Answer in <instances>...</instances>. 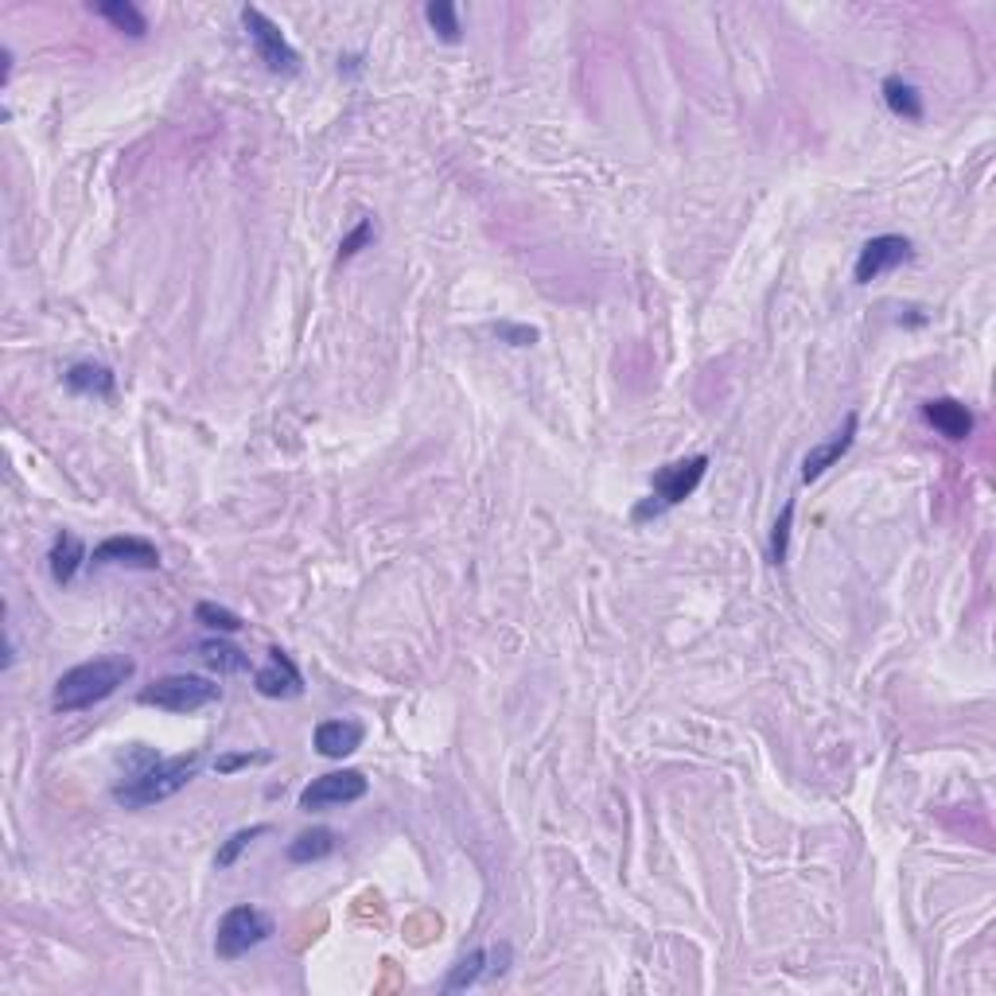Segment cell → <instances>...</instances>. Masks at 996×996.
<instances>
[{"label": "cell", "mask_w": 996, "mask_h": 996, "mask_svg": "<svg viewBox=\"0 0 996 996\" xmlns=\"http://www.w3.org/2000/svg\"><path fill=\"white\" fill-rule=\"evenodd\" d=\"M265 833H268V826H250V829H238V833H231V837H226L223 849L215 852V868H234V865H238L242 852H246L250 844L257 841V837H265Z\"/></svg>", "instance_id": "cell-22"}, {"label": "cell", "mask_w": 996, "mask_h": 996, "mask_svg": "<svg viewBox=\"0 0 996 996\" xmlns=\"http://www.w3.org/2000/svg\"><path fill=\"white\" fill-rule=\"evenodd\" d=\"M374 238H378V226H374V218H362V223L354 226V231L346 234L343 242H339V261H351L354 253H359V250H367Z\"/></svg>", "instance_id": "cell-24"}, {"label": "cell", "mask_w": 996, "mask_h": 996, "mask_svg": "<svg viewBox=\"0 0 996 996\" xmlns=\"http://www.w3.org/2000/svg\"><path fill=\"white\" fill-rule=\"evenodd\" d=\"M265 759H268L265 751H261V755H223V759H218V763H215V771H218V774H231V771H238V766L265 763Z\"/></svg>", "instance_id": "cell-27"}, {"label": "cell", "mask_w": 996, "mask_h": 996, "mask_svg": "<svg viewBox=\"0 0 996 996\" xmlns=\"http://www.w3.org/2000/svg\"><path fill=\"white\" fill-rule=\"evenodd\" d=\"M195 658L207 670H215V674H246L250 670V654H242L238 646L223 643V638H203L195 646Z\"/></svg>", "instance_id": "cell-17"}, {"label": "cell", "mask_w": 996, "mask_h": 996, "mask_svg": "<svg viewBox=\"0 0 996 996\" xmlns=\"http://www.w3.org/2000/svg\"><path fill=\"white\" fill-rule=\"evenodd\" d=\"M709 471V456H690V460H674L651 479V495L635 506V521L658 518V514L674 510L677 502H685L701 487Z\"/></svg>", "instance_id": "cell-3"}, {"label": "cell", "mask_w": 996, "mask_h": 996, "mask_svg": "<svg viewBox=\"0 0 996 996\" xmlns=\"http://www.w3.org/2000/svg\"><path fill=\"white\" fill-rule=\"evenodd\" d=\"M47 560H51L55 584H70L78 576V568H82V560H86L82 537L70 534V529H62V534L55 537V545H51V553H47Z\"/></svg>", "instance_id": "cell-16"}, {"label": "cell", "mask_w": 996, "mask_h": 996, "mask_svg": "<svg viewBox=\"0 0 996 996\" xmlns=\"http://www.w3.org/2000/svg\"><path fill=\"white\" fill-rule=\"evenodd\" d=\"M242 28H246L253 51H257V59L265 62L273 75H296L300 70V55L296 47L284 39V31L276 28L273 20H268L261 8H242Z\"/></svg>", "instance_id": "cell-6"}, {"label": "cell", "mask_w": 996, "mask_h": 996, "mask_svg": "<svg viewBox=\"0 0 996 996\" xmlns=\"http://www.w3.org/2000/svg\"><path fill=\"white\" fill-rule=\"evenodd\" d=\"M94 12L106 16L117 31H125V36H133V39H140L148 31L145 12H140L137 4H129V0H101V4H94Z\"/></svg>", "instance_id": "cell-19"}, {"label": "cell", "mask_w": 996, "mask_h": 996, "mask_svg": "<svg viewBox=\"0 0 996 996\" xmlns=\"http://www.w3.org/2000/svg\"><path fill=\"white\" fill-rule=\"evenodd\" d=\"M883 101H888V109L896 117H907V121H919V117H922L919 90H915V86L907 82V78H899V75L883 78Z\"/></svg>", "instance_id": "cell-18"}, {"label": "cell", "mask_w": 996, "mask_h": 996, "mask_svg": "<svg viewBox=\"0 0 996 996\" xmlns=\"http://www.w3.org/2000/svg\"><path fill=\"white\" fill-rule=\"evenodd\" d=\"M62 382H67L70 393H82V398H101L109 401L117 390V378L109 367H101V362H75V367L62 374Z\"/></svg>", "instance_id": "cell-13"}, {"label": "cell", "mask_w": 996, "mask_h": 996, "mask_svg": "<svg viewBox=\"0 0 996 996\" xmlns=\"http://www.w3.org/2000/svg\"><path fill=\"white\" fill-rule=\"evenodd\" d=\"M424 20L432 23V31H437L445 43H460L463 28H460V12H456L452 0H432V4L424 8Z\"/></svg>", "instance_id": "cell-21"}, {"label": "cell", "mask_w": 996, "mask_h": 996, "mask_svg": "<svg viewBox=\"0 0 996 996\" xmlns=\"http://www.w3.org/2000/svg\"><path fill=\"white\" fill-rule=\"evenodd\" d=\"M790 521H794V502L782 506L779 521H774V534H771V560L782 565L787 560V537H790Z\"/></svg>", "instance_id": "cell-25"}, {"label": "cell", "mask_w": 996, "mask_h": 996, "mask_svg": "<svg viewBox=\"0 0 996 996\" xmlns=\"http://www.w3.org/2000/svg\"><path fill=\"white\" fill-rule=\"evenodd\" d=\"M273 930H276L273 915H265L261 907H253V904H238V907H231L223 919H218L215 954L223 961H238V958H246L250 950H257L261 943H268Z\"/></svg>", "instance_id": "cell-4"}, {"label": "cell", "mask_w": 996, "mask_h": 996, "mask_svg": "<svg viewBox=\"0 0 996 996\" xmlns=\"http://www.w3.org/2000/svg\"><path fill=\"white\" fill-rule=\"evenodd\" d=\"M362 724L359 721H323L315 729V751L328 759H346L351 751L362 748Z\"/></svg>", "instance_id": "cell-14"}, {"label": "cell", "mask_w": 996, "mask_h": 996, "mask_svg": "<svg viewBox=\"0 0 996 996\" xmlns=\"http://www.w3.org/2000/svg\"><path fill=\"white\" fill-rule=\"evenodd\" d=\"M495 335L506 339V343H514V346H534L537 343V331L534 328H514V323H498Z\"/></svg>", "instance_id": "cell-26"}, {"label": "cell", "mask_w": 996, "mask_h": 996, "mask_svg": "<svg viewBox=\"0 0 996 996\" xmlns=\"http://www.w3.org/2000/svg\"><path fill=\"white\" fill-rule=\"evenodd\" d=\"M94 568H106V565H133V568H160V549H156L153 541H145V537H106V541L94 549L90 557Z\"/></svg>", "instance_id": "cell-10"}, {"label": "cell", "mask_w": 996, "mask_h": 996, "mask_svg": "<svg viewBox=\"0 0 996 996\" xmlns=\"http://www.w3.org/2000/svg\"><path fill=\"white\" fill-rule=\"evenodd\" d=\"M203 759H207L203 748L184 751V755H172V759L148 755L137 771L125 774V782L114 787V802L125 805V810H145V805L168 802L172 794H179L199 774Z\"/></svg>", "instance_id": "cell-1"}, {"label": "cell", "mask_w": 996, "mask_h": 996, "mask_svg": "<svg viewBox=\"0 0 996 996\" xmlns=\"http://www.w3.org/2000/svg\"><path fill=\"white\" fill-rule=\"evenodd\" d=\"M218 697H223V690H218L211 677H195V674H168V677H160V682L140 690V705H153V709L179 713V716L199 713V709L215 705Z\"/></svg>", "instance_id": "cell-5"}, {"label": "cell", "mask_w": 996, "mask_h": 996, "mask_svg": "<svg viewBox=\"0 0 996 996\" xmlns=\"http://www.w3.org/2000/svg\"><path fill=\"white\" fill-rule=\"evenodd\" d=\"M370 782L362 771H331L312 779L300 790V810H331V805H351L367 798Z\"/></svg>", "instance_id": "cell-7"}, {"label": "cell", "mask_w": 996, "mask_h": 996, "mask_svg": "<svg viewBox=\"0 0 996 996\" xmlns=\"http://www.w3.org/2000/svg\"><path fill=\"white\" fill-rule=\"evenodd\" d=\"M339 849V833L328 826H312L304 833H296L289 841V860L292 865H315V860H328L331 852Z\"/></svg>", "instance_id": "cell-15"}, {"label": "cell", "mask_w": 996, "mask_h": 996, "mask_svg": "<svg viewBox=\"0 0 996 996\" xmlns=\"http://www.w3.org/2000/svg\"><path fill=\"white\" fill-rule=\"evenodd\" d=\"M253 685H257V693L268 701H289V697H300V693H304V677H300L296 662H292L281 646L268 651V662L253 674Z\"/></svg>", "instance_id": "cell-9"}, {"label": "cell", "mask_w": 996, "mask_h": 996, "mask_svg": "<svg viewBox=\"0 0 996 996\" xmlns=\"http://www.w3.org/2000/svg\"><path fill=\"white\" fill-rule=\"evenodd\" d=\"M852 440H857V413L844 417V424L826 440V445H818V448H810V452H805V460H802V484H813V479L826 476V471L833 468V463L841 460L844 452H849Z\"/></svg>", "instance_id": "cell-11"}, {"label": "cell", "mask_w": 996, "mask_h": 996, "mask_svg": "<svg viewBox=\"0 0 996 996\" xmlns=\"http://www.w3.org/2000/svg\"><path fill=\"white\" fill-rule=\"evenodd\" d=\"M195 619H199L203 627H211V631H223V635H234V631L246 627L242 615H234L231 607H218V604H199L195 607Z\"/></svg>", "instance_id": "cell-23"}, {"label": "cell", "mask_w": 996, "mask_h": 996, "mask_svg": "<svg viewBox=\"0 0 996 996\" xmlns=\"http://www.w3.org/2000/svg\"><path fill=\"white\" fill-rule=\"evenodd\" d=\"M911 257H915L911 238H904V234H880V238H872V242L860 246L857 268H852V281L872 284V281H880L883 273H891V268L907 265Z\"/></svg>", "instance_id": "cell-8"}, {"label": "cell", "mask_w": 996, "mask_h": 996, "mask_svg": "<svg viewBox=\"0 0 996 996\" xmlns=\"http://www.w3.org/2000/svg\"><path fill=\"white\" fill-rule=\"evenodd\" d=\"M487 961H491V950H471L468 958H460L452 966V974L445 977V993H463L471 989V985L479 982V977H487L491 969H487Z\"/></svg>", "instance_id": "cell-20"}, {"label": "cell", "mask_w": 996, "mask_h": 996, "mask_svg": "<svg viewBox=\"0 0 996 996\" xmlns=\"http://www.w3.org/2000/svg\"><path fill=\"white\" fill-rule=\"evenodd\" d=\"M927 424H935V432H943L946 440H966L974 432V413L961 406L958 398H930L922 406Z\"/></svg>", "instance_id": "cell-12"}, {"label": "cell", "mask_w": 996, "mask_h": 996, "mask_svg": "<svg viewBox=\"0 0 996 996\" xmlns=\"http://www.w3.org/2000/svg\"><path fill=\"white\" fill-rule=\"evenodd\" d=\"M133 658L125 654H101L94 662H82V666L67 670V674L55 682L51 693V709L55 713H82L90 705H101L106 697H114L125 682L133 677Z\"/></svg>", "instance_id": "cell-2"}]
</instances>
